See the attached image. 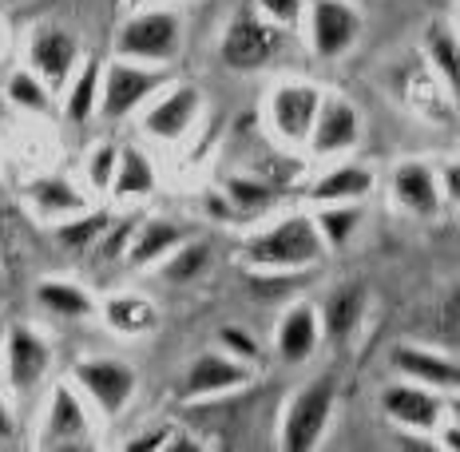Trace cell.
Here are the masks:
<instances>
[{"instance_id":"cell-1","label":"cell","mask_w":460,"mask_h":452,"mask_svg":"<svg viewBox=\"0 0 460 452\" xmlns=\"http://www.w3.org/2000/svg\"><path fill=\"white\" fill-rule=\"evenodd\" d=\"M325 243L314 226L310 215H286L282 223L266 226L262 235H254L243 250L246 270H305V266L322 262Z\"/></svg>"},{"instance_id":"cell-2","label":"cell","mask_w":460,"mask_h":452,"mask_svg":"<svg viewBox=\"0 0 460 452\" xmlns=\"http://www.w3.org/2000/svg\"><path fill=\"white\" fill-rule=\"evenodd\" d=\"M333 405H338V385H333V377H318V381L302 385L290 397V405H286L282 429H278V448L314 452L322 445L325 429H330Z\"/></svg>"},{"instance_id":"cell-3","label":"cell","mask_w":460,"mask_h":452,"mask_svg":"<svg viewBox=\"0 0 460 452\" xmlns=\"http://www.w3.org/2000/svg\"><path fill=\"white\" fill-rule=\"evenodd\" d=\"M183 48V21L167 8H143L128 16V24L115 36V52L123 60H143V64H167Z\"/></svg>"},{"instance_id":"cell-4","label":"cell","mask_w":460,"mask_h":452,"mask_svg":"<svg viewBox=\"0 0 460 452\" xmlns=\"http://www.w3.org/2000/svg\"><path fill=\"white\" fill-rule=\"evenodd\" d=\"M68 381L84 393V401H88L100 417H119V412H128L131 397H136V389H139L136 369L119 358H84V361H75Z\"/></svg>"},{"instance_id":"cell-5","label":"cell","mask_w":460,"mask_h":452,"mask_svg":"<svg viewBox=\"0 0 460 452\" xmlns=\"http://www.w3.org/2000/svg\"><path fill=\"white\" fill-rule=\"evenodd\" d=\"M92 440V412L84 393L75 389L72 381H56L52 397H48L44 409V425L40 437H36V448H52V452H80L88 448Z\"/></svg>"},{"instance_id":"cell-6","label":"cell","mask_w":460,"mask_h":452,"mask_svg":"<svg viewBox=\"0 0 460 452\" xmlns=\"http://www.w3.org/2000/svg\"><path fill=\"white\" fill-rule=\"evenodd\" d=\"M163 84H167V72L147 68V64H131L119 56V60H111L100 75V103H95V111H100L103 120H128Z\"/></svg>"},{"instance_id":"cell-7","label":"cell","mask_w":460,"mask_h":452,"mask_svg":"<svg viewBox=\"0 0 460 452\" xmlns=\"http://www.w3.org/2000/svg\"><path fill=\"white\" fill-rule=\"evenodd\" d=\"M282 52V28H274L270 21H262L258 13H238L226 24L218 56L230 72H258Z\"/></svg>"},{"instance_id":"cell-8","label":"cell","mask_w":460,"mask_h":452,"mask_svg":"<svg viewBox=\"0 0 460 452\" xmlns=\"http://www.w3.org/2000/svg\"><path fill=\"white\" fill-rule=\"evenodd\" d=\"M322 108L318 84H278L266 100V123L286 147H302Z\"/></svg>"},{"instance_id":"cell-9","label":"cell","mask_w":460,"mask_h":452,"mask_svg":"<svg viewBox=\"0 0 460 452\" xmlns=\"http://www.w3.org/2000/svg\"><path fill=\"white\" fill-rule=\"evenodd\" d=\"M381 412L397 429H409V432H437L445 425V401H440V393L417 381L385 385L381 389Z\"/></svg>"},{"instance_id":"cell-10","label":"cell","mask_w":460,"mask_h":452,"mask_svg":"<svg viewBox=\"0 0 460 452\" xmlns=\"http://www.w3.org/2000/svg\"><path fill=\"white\" fill-rule=\"evenodd\" d=\"M254 377V365L230 358V353H203L187 365L183 385H179V397L183 401H210V397H226L234 389H246Z\"/></svg>"},{"instance_id":"cell-11","label":"cell","mask_w":460,"mask_h":452,"mask_svg":"<svg viewBox=\"0 0 460 452\" xmlns=\"http://www.w3.org/2000/svg\"><path fill=\"white\" fill-rule=\"evenodd\" d=\"M361 36V16L349 0H310V48L322 60H338Z\"/></svg>"},{"instance_id":"cell-12","label":"cell","mask_w":460,"mask_h":452,"mask_svg":"<svg viewBox=\"0 0 460 452\" xmlns=\"http://www.w3.org/2000/svg\"><path fill=\"white\" fill-rule=\"evenodd\" d=\"M52 369V345L28 325H13L4 333V377L16 393H32Z\"/></svg>"},{"instance_id":"cell-13","label":"cell","mask_w":460,"mask_h":452,"mask_svg":"<svg viewBox=\"0 0 460 452\" xmlns=\"http://www.w3.org/2000/svg\"><path fill=\"white\" fill-rule=\"evenodd\" d=\"M28 64H32V72L44 80L48 92H64L75 72V64H80V44H75V36H68L64 28H40V32L32 36V44H28Z\"/></svg>"},{"instance_id":"cell-14","label":"cell","mask_w":460,"mask_h":452,"mask_svg":"<svg viewBox=\"0 0 460 452\" xmlns=\"http://www.w3.org/2000/svg\"><path fill=\"white\" fill-rule=\"evenodd\" d=\"M199 108H203V95H199L195 84H175L167 95H159V100L151 103L139 128H143V136L171 143V139H179L190 131Z\"/></svg>"},{"instance_id":"cell-15","label":"cell","mask_w":460,"mask_h":452,"mask_svg":"<svg viewBox=\"0 0 460 452\" xmlns=\"http://www.w3.org/2000/svg\"><path fill=\"white\" fill-rule=\"evenodd\" d=\"M361 139V120L349 100H322L318 120L310 128V151L314 155H341V151L358 147Z\"/></svg>"},{"instance_id":"cell-16","label":"cell","mask_w":460,"mask_h":452,"mask_svg":"<svg viewBox=\"0 0 460 452\" xmlns=\"http://www.w3.org/2000/svg\"><path fill=\"white\" fill-rule=\"evenodd\" d=\"M389 191H393V203L401 210H409L413 218H437L440 210V179H437V167L429 163H401L389 179Z\"/></svg>"},{"instance_id":"cell-17","label":"cell","mask_w":460,"mask_h":452,"mask_svg":"<svg viewBox=\"0 0 460 452\" xmlns=\"http://www.w3.org/2000/svg\"><path fill=\"white\" fill-rule=\"evenodd\" d=\"M318 341H322V322H318V310L310 302H294L290 310L282 314L278 322V338H274V350L286 365H305L318 353Z\"/></svg>"},{"instance_id":"cell-18","label":"cell","mask_w":460,"mask_h":452,"mask_svg":"<svg viewBox=\"0 0 460 452\" xmlns=\"http://www.w3.org/2000/svg\"><path fill=\"white\" fill-rule=\"evenodd\" d=\"M393 369H401V377L429 385V389H437V393H453L460 385V365L453 353L405 345V350H393Z\"/></svg>"},{"instance_id":"cell-19","label":"cell","mask_w":460,"mask_h":452,"mask_svg":"<svg viewBox=\"0 0 460 452\" xmlns=\"http://www.w3.org/2000/svg\"><path fill=\"white\" fill-rule=\"evenodd\" d=\"M187 238V226L171 223V218H143V223H136V230H131L128 238V250H123V258H128V266H136V270H143V266H155L163 254H171L179 243Z\"/></svg>"},{"instance_id":"cell-20","label":"cell","mask_w":460,"mask_h":452,"mask_svg":"<svg viewBox=\"0 0 460 452\" xmlns=\"http://www.w3.org/2000/svg\"><path fill=\"white\" fill-rule=\"evenodd\" d=\"M369 310V290L361 282H345L338 290H330V297L322 302L318 310V322H322V333L325 338H349L353 330L361 325V317Z\"/></svg>"},{"instance_id":"cell-21","label":"cell","mask_w":460,"mask_h":452,"mask_svg":"<svg viewBox=\"0 0 460 452\" xmlns=\"http://www.w3.org/2000/svg\"><path fill=\"white\" fill-rule=\"evenodd\" d=\"M103 314V325L111 333H123V338H143V333H155L159 330V310L155 302L139 294H123V297H111V302L100 306Z\"/></svg>"},{"instance_id":"cell-22","label":"cell","mask_w":460,"mask_h":452,"mask_svg":"<svg viewBox=\"0 0 460 452\" xmlns=\"http://www.w3.org/2000/svg\"><path fill=\"white\" fill-rule=\"evenodd\" d=\"M373 187H377V179H373L369 167H338L330 171V175H322L318 182L310 187V199L314 203H361L366 195H373Z\"/></svg>"},{"instance_id":"cell-23","label":"cell","mask_w":460,"mask_h":452,"mask_svg":"<svg viewBox=\"0 0 460 452\" xmlns=\"http://www.w3.org/2000/svg\"><path fill=\"white\" fill-rule=\"evenodd\" d=\"M28 199H32V207L40 210L44 218H72L80 215V210H88V199H84L80 187H72L68 179L60 175H48V179H36L32 187H28Z\"/></svg>"},{"instance_id":"cell-24","label":"cell","mask_w":460,"mask_h":452,"mask_svg":"<svg viewBox=\"0 0 460 452\" xmlns=\"http://www.w3.org/2000/svg\"><path fill=\"white\" fill-rule=\"evenodd\" d=\"M111 195L115 199H143L155 191V167L139 147H119V163L111 175Z\"/></svg>"},{"instance_id":"cell-25","label":"cell","mask_w":460,"mask_h":452,"mask_svg":"<svg viewBox=\"0 0 460 452\" xmlns=\"http://www.w3.org/2000/svg\"><path fill=\"white\" fill-rule=\"evenodd\" d=\"M155 266H159V278H163V282H171V286H190V282H199V278L210 270V246L183 238V243L171 250V254H163Z\"/></svg>"},{"instance_id":"cell-26","label":"cell","mask_w":460,"mask_h":452,"mask_svg":"<svg viewBox=\"0 0 460 452\" xmlns=\"http://www.w3.org/2000/svg\"><path fill=\"white\" fill-rule=\"evenodd\" d=\"M36 306L56 317H88L95 314V297L84 290V286H72V282H60V278H44L36 286Z\"/></svg>"},{"instance_id":"cell-27","label":"cell","mask_w":460,"mask_h":452,"mask_svg":"<svg viewBox=\"0 0 460 452\" xmlns=\"http://www.w3.org/2000/svg\"><path fill=\"white\" fill-rule=\"evenodd\" d=\"M100 60H84L80 72H72L68 80V100H64V115H68L72 123H88L95 115V103H100Z\"/></svg>"},{"instance_id":"cell-28","label":"cell","mask_w":460,"mask_h":452,"mask_svg":"<svg viewBox=\"0 0 460 452\" xmlns=\"http://www.w3.org/2000/svg\"><path fill=\"white\" fill-rule=\"evenodd\" d=\"M108 226H111L108 210H80V215H72V218H60L52 235L64 250H92Z\"/></svg>"},{"instance_id":"cell-29","label":"cell","mask_w":460,"mask_h":452,"mask_svg":"<svg viewBox=\"0 0 460 452\" xmlns=\"http://www.w3.org/2000/svg\"><path fill=\"white\" fill-rule=\"evenodd\" d=\"M314 226H318L325 246H345L353 238V230L361 226V207L358 203H322L318 215H310Z\"/></svg>"},{"instance_id":"cell-30","label":"cell","mask_w":460,"mask_h":452,"mask_svg":"<svg viewBox=\"0 0 460 452\" xmlns=\"http://www.w3.org/2000/svg\"><path fill=\"white\" fill-rule=\"evenodd\" d=\"M223 199H226V207H230V215H254V210H266L278 199V187L274 182H258V179H243V175H234V179H226V187H223Z\"/></svg>"},{"instance_id":"cell-31","label":"cell","mask_w":460,"mask_h":452,"mask_svg":"<svg viewBox=\"0 0 460 452\" xmlns=\"http://www.w3.org/2000/svg\"><path fill=\"white\" fill-rule=\"evenodd\" d=\"M425 56H429V64L440 72V80L448 84V92L456 88V75H460V64H456V36L448 32L445 24H429L425 28Z\"/></svg>"},{"instance_id":"cell-32","label":"cell","mask_w":460,"mask_h":452,"mask_svg":"<svg viewBox=\"0 0 460 452\" xmlns=\"http://www.w3.org/2000/svg\"><path fill=\"white\" fill-rule=\"evenodd\" d=\"M8 100H13V108L21 111H52V92L44 88V80L36 72H13L8 75Z\"/></svg>"},{"instance_id":"cell-33","label":"cell","mask_w":460,"mask_h":452,"mask_svg":"<svg viewBox=\"0 0 460 452\" xmlns=\"http://www.w3.org/2000/svg\"><path fill=\"white\" fill-rule=\"evenodd\" d=\"M254 13L262 16V21H270L274 28H294V24H302V16H305V0H258L254 4Z\"/></svg>"},{"instance_id":"cell-34","label":"cell","mask_w":460,"mask_h":452,"mask_svg":"<svg viewBox=\"0 0 460 452\" xmlns=\"http://www.w3.org/2000/svg\"><path fill=\"white\" fill-rule=\"evenodd\" d=\"M115 163H119V147H115V143H95V151L88 155V182L95 191H108L111 187Z\"/></svg>"},{"instance_id":"cell-35","label":"cell","mask_w":460,"mask_h":452,"mask_svg":"<svg viewBox=\"0 0 460 452\" xmlns=\"http://www.w3.org/2000/svg\"><path fill=\"white\" fill-rule=\"evenodd\" d=\"M218 345H223V353H230V358H238V361H246V365H258V358H262L258 341L246 330H238V325H223V330H218Z\"/></svg>"},{"instance_id":"cell-36","label":"cell","mask_w":460,"mask_h":452,"mask_svg":"<svg viewBox=\"0 0 460 452\" xmlns=\"http://www.w3.org/2000/svg\"><path fill=\"white\" fill-rule=\"evenodd\" d=\"M131 230H136V223H119V230H103V258H123V250H128V238H131Z\"/></svg>"},{"instance_id":"cell-37","label":"cell","mask_w":460,"mask_h":452,"mask_svg":"<svg viewBox=\"0 0 460 452\" xmlns=\"http://www.w3.org/2000/svg\"><path fill=\"white\" fill-rule=\"evenodd\" d=\"M171 437V429H155V432H139L136 440H128L123 445V452H147V448H163Z\"/></svg>"},{"instance_id":"cell-38","label":"cell","mask_w":460,"mask_h":452,"mask_svg":"<svg viewBox=\"0 0 460 452\" xmlns=\"http://www.w3.org/2000/svg\"><path fill=\"white\" fill-rule=\"evenodd\" d=\"M16 437V421H13V409L4 405V397H0V440H13Z\"/></svg>"},{"instance_id":"cell-39","label":"cell","mask_w":460,"mask_h":452,"mask_svg":"<svg viewBox=\"0 0 460 452\" xmlns=\"http://www.w3.org/2000/svg\"><path fill=\"white\" fill-rule=\"evenodd\" d=\"M445 448L460 452V429H456V421H448V429H445Z\"/></svg>"},{"instance_id":"cell-40","label":"cell","mask_w":460,"mask_h":452,"mask_svg":"<svg viewBox=\"0 0 460 452\" xmlns=\"http://www.w3.org/2000/svg\"><path fill=\"white\" fill-rule=\"evenodd\" d=\"M0 373H4V325H0Z\"/></svg>"},{"instance_id":"cell-41","label":"cell","mask_w":460,"mask_h":452,"mask_svg":"<svg viewBox=\"0 0 460 452\" xmlns=\"http://www.w3.org/2000/svg\"><path fill=\"white\" fill-rule=\"evenodd\" d=\"M131 4H139V0H131Z\"/></svg>"}]
</instances>
